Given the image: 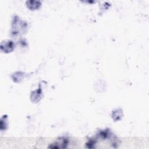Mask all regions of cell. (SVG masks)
<instances>
[{
    "label": "cell",
    "instance_id": "52a82bcc",
    "mask_svg": "<svg viewBox=\"0 0 149 149\" xmlns=\"http://www.w3.org/2000/svg\"><path fill=\"white\" fill-rule=\"evenodd\" d=\"M111 133L110 131L106 129V130H103L98 133V136L101 137L102 139H108L110 137Z\"/></svg>",
    "mask_w": 149,
    "mask_h": 149
},
{
    "label": "cell",
    "instance_id": "9c48e42d",
    "mask_svg": "<svg viewBox=\"0 0 149 149\" xmlns=\"http://www.w3.org/2000/svg\"><path fill=\"white\" fill-rule=\"evenodd\" d=\"M96 140L95 139H91L87 143H86V146L88 148H93L94 147L95 144H96Z\"/></svg>",
    "mask_w": 149,
    "mask_h": 149
},
{
    "label": "cell",
    "instance_id": "6da1fadb",
    "mask_svg": "<svg viewBox=\"0 0 149 149\" xmlns=\"http://www.w3.org/2000/svg\"><path fill=\"white\" fill-rule=\"evenodd\" d=\"M27 28V24L22 21L18 16H15L12 22V33L14 35L19 34L21 31L22 32H25V29Z\"/></svg>",
    "mask_w": 149,
    "mask_h": 149
},
{
    "label": "cell",
    "instance_id": "7a4b0ae2",
    "mask_svg": "<svg viewBox=\"0 0 149 149\" xmlns=\"http://www.w3.org/2000/svg\"><path fill=\"white\" fill-rule=\"evenodd\" d=\"M1 50L4 53H8L12 51L15 48V44L12 41L5 40L1 43Z\"/></svg>",
    "mask_w": 149,
    "mask_h": 149
},
{
    "label": "cell",
    "instance_id": "5b68a950",
    "mask_svg": "<svg viewBox=\"0 0 149 149\" xmlns=\"http://www.w3.org/2000/svg\"><path fill=\"white\" fill-rule=\"evenodd\" d=\"M41 90L40 88H39L38 90H36V91H33L31 95V98L32 100L34 102H38L37 98H39L40 100L41 98Z\"/></svg>",
    "mask_w": 149,
    "mask_h": 149
},
{
    "label": "cell",
    "instance_id": "277c9868",
    "mask_svg": "<svg viewBox=\"0 0 149 149\" xmlns=\"http://www.w3.org/2000/svg\"><path fill=\"white\" fill-rule=\"evenodd\" d=\"M27 7L28 8H29L31 10H35L38 9L41 3L39 1H28L26 2Z\"/></svg>",
    "mask_w": 149,
    "mask_h": 149
},
{
    "label": "cell",
    "instance_id": "8992f818",
    "mask_svg": "<svg viewBox=\"0 0 149 149\" xmlns=\"http://www.w3.org/2000/svg\"><path fill=\"white\" fill-rule=\"evenodd\" d=\"M122 116H123L122 111L121 109H120V108L116 110V111H114L112 112V117L114 119V121H119V120L121 119V118Z\"/></svg>",
    "mask_w": 149,
    "mask_h": 149
},
{
    "label": "cell",
    "instance_id": "3957f363",
    "mask_svg": "<svg viewBox=\"0 0 149 149\" xmlns=\"http://www.w3.org/2000/svg\"><path fill=\"white\" fill-rule=\"evenodd\" d=\"M68 140L66 138H61L58 141H57L54 144H51L49 148H65L68 144Z\"/></svg>",
    "mask_w": 149,
    "mask_h": 149
},
{
    "label": "cell",
    "instance_id": "ba28073f",
    "mask_svg": "<svg viewBox=\"0 0 149 149\" xmlns=\"http://www.w3.org/2000/svg\"><path fill=\"white\" fill-rule=\"evenodd\" d=\"M7 116H4L2 117L1 119V130L3 131L4 129H6V127H7Z\"/></svg>",
    "mask_w": 149,
    "mask_h": 149
}]
</instances>
